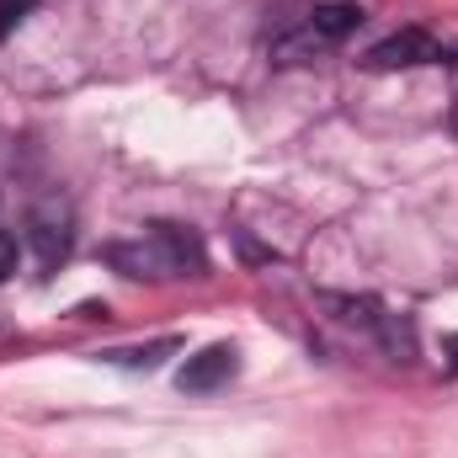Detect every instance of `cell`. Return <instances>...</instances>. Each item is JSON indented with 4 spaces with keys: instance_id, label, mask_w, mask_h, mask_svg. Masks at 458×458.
Segmentation results:
<instances>
[{
    "instance_id": "cell-1",
    "label": "cell",
    "mask_w": 458,
    "mask_h": 458,
    "mask_svg": "<svg viewBox=\"0 0 458 458\" xmlns=\"http://www.w3.org/2000/svg\"><path fill=\"white\" fill-rule=\"evenodd\" d=\"M107 261L123 277L165 283V277H198L208 267V250H203V240L187 225H149V229H139V240H113Z\"/></svg>"
},
{
    "instance_id": "cell-2",
    "label": "cell",
    "mask_w": 458,
    "mask_h": 458,
    "mask_svg": "<svg viewBox=\"0 0 458 458\" xmlns=\"http://www.w3.org/2000/svg\"><path fill=\"white\" fill-rule=\"evenodd\" d=\"M362 21H368V11H362L357 0L315 5L293 32H283V38L272 43V59H283V64H304V59H315V54H331V48H342Z\"/></svg>"
},
{
    "instance_id": "cell-3",
    "label": "cell",
    "mask_w": 458,
    "mask_h": 458,
    "mask_svg": "<svg viewBox=\"0 0 458 458\" xmlns=\"http://www.w3.org/2000/svg\"><path fill=\"white\" fill-rule=\"evenodd\" d=\"M368 70H421V64H448V48L432 38V32H421V27H400V32H389L384 43H373L368 48V59H362Z\"/></svg>"
},
{
    "instance_id": "cell-4",
    "label": "cell",
    "mask_w": 458,
    "mask_h": 458,
    "mask_svg": "<svg viewBox=\"0 0 458 458\" xmlns=\"http://www.w3.org/2000/svg\"><path fill=\"white\" fill-rule=\"evenodd\" d=\"M229 378H234V346L229 342L203 346V352L187 357L182 373H176V384H182L187 394H208V389H219V384H229Z\"/></svg>"
},
{
    "instance_id": "cell-5",
    "label": "cell",
    "mask_w": 458,
    "mask_h": 458,
    "mask_svg": "<svg viewBox=\"0 0 458 458\" xmlns=\"http://www.w3.org/2000/svg\"><path fill=\"white\" fill-rule=\"evenodd\" d=\"M32 245H38L43 267H54V261L70 250V219H64L59 208H38V214H32Z\"/></svg>"
},
{
    "instance_id": "cell-6",
    "label": "cell",
    "mask_w": 458,
    "mask_h": 458,
    "mask_svg": "<svg viewBox=\"0 0 458 458\" xmlns=\"http://www.w3.org/2000/svg\"><path fill=\"white\" fill-rule=\"evenodd\" d=\"M176 346H182L176 336H165V342H149V346H117V352H102V357L117 362V368H160Z\"/></svg>"
},
{
    "instance_id": "cell-7",
    "label": "cell",
    "mask_w": 458,
    "mask_h": 458,
    "mask_svg": "<svg viewBox=\"0 0 458 458\" xmlns=\"http://www.w3.org/2000/svg\"><path fill=\"white\" fill-rule=\"evenodd\" d=\"M32 5H38V0H0V38H5V32H16V21H21Z\"/></svg>"
},
{
    "instance_id": "cell-8",
    "label": "cell",
    "mask_w": 458,
    "mask_h": 458,
    "mask_svg": "<svg viewBox=\"0 0 458 458\" xmlns=\"http://www.w3.org/2000/svg\"><path fill=\"white\" fill-rule=\"evenodd\" d=\"M11 272H16V240H11V234L0 229V283H5Z\"/></svg>"
},
{
    "instance_id": "cell-9",
    "label": "cell",
    "mask_w": 458,
    "mask_h": 458,
    "mask_svg": "<svg viewBox=\"0 0 458 458\" xmlns=\"http://www.w3.org/2000/svg\"><path fill=\"white\" fill-rule=\"evenodd\" d=\"M443 357H448V373H458V331L443 342Z\"/></svg>"
},
{
    "instance_id": "cell-10",
    "label": "cell",
    "mask_w": 458,
    "mask_h": 458,
    "mask_svg": "<svg viewBox=\"0 0 458 458\" xmlns=\"http://www.w3.org/2000/svg\"><path fill=\"white\" fill-rule=\"evenodd\" d=\"M454 133H458V91H454Z\"/></svg>"
}]
</instances>
